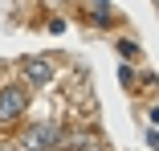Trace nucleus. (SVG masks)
Wrapping results in <instances>:
<instances>
[{"label":"nucleus","instance_id":"nucleus-4","mask_svg":"<svg viewBox=\"0 0 159 151\" xmlns=\"http://www.w3.org/2000/svg\"><path fill=\"white\" fill-rule=\"evenodd\" d=\"M78 151H102V147L94 143V139H82V143H78Z\"/></svg>","mask_w":159,"mask_h":151},{"label":"nucleus","instance_id":"nucleus-2","mask_svg":"<svg viewBox=\"0 0 159 151\" xmlns=\"http://www.w3.org/2000/svg\"><path fill=\"white\" fill-rule=\"evenodd\" d=\"M53 143H57V127H53V123H37L33 131L25 135V147H29V151H49Z\"/></svg>","mask_w":159,"mask_h":151},{"label":"nucleus","instance_id":"nucleus-1","mask_svg":"<svg viewBox=\"0 0 159 151\" xmlns=\"http://www.w3.org/2000/svg\"><path fill=\"white\" fill-rule=\"evenodd\" d=\"M25 106H29L25 86H4V90H0V123H12V118H20Z\"/></svg>","mask_w":159,"mask_h":151},{"label":"nucleus","instance_id":"nucleus-3","mask_svg":"<svg viewBox=\"0 0 159 151\" xmlns=\"http://www.w3.org/2000/svg\"><path fill=\"white\" fill-rule=\"evenodd\" d=\"M20 70H25L29 82H37V86H45V82L53 78V62H45V57H25Z\"/></svg>","mask_w":159,"mask_h":151},{"label":"nucleus","instance_id":"nucleus-5","mask_svg":"<svg viewBox=\"0 0 159 151\" xmlns=\"http://www.w3.org/2000/svg\"><path fill=\"white\" fill-rule=\"evenodd\" d=\"M0 151H8V147H0Z\"/></svg>","mask_w":159,"mask_h":151}]
</instances>
